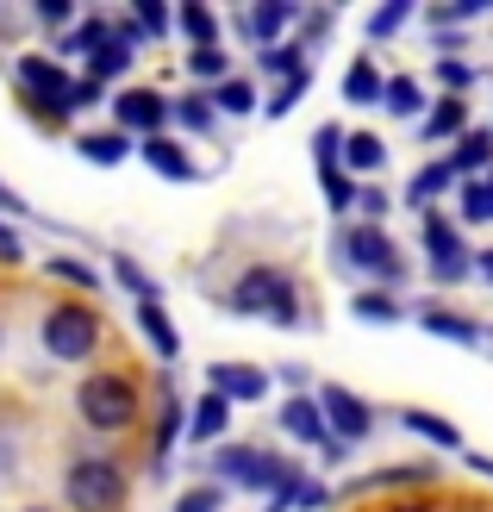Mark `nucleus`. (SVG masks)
I'll return each instance as SVG.
<instances>
[{"label":"nucleus","mask_w":493,"mask_h":512,"mask_svg":"<svg viewBox=\"0 0 493 512\" xmlns=\"http://www.w3.org/2000/svg\"><path fill=\"white\" fill-rule=\"evenodd\" d=\"M213 475H219V481H244V488L275 494L269 512H281V506H288V494L300 488V469H294V463H281V456H263V450H219V456H213Z\"/></svg>","instance_id":"f257e3e1"},{"label":"nucleus","mask_w":493,"mask_h":512,"mask_svg":"<svg viewBox=\"0 0 493 512\" xmlns=\"http://www.w3.org/2000/svg\"><path fill=\"white\" fill-rule=\"evenodd\" d=\"M294 300H300L294 281L281 275V269H269V263L244 269V281L231 288V306H238V313H263V319H275V325H300V306H294Z\"/></svg>","instance_id":"f03ea898"},{"label":"nucleus","mask_w":493,"mask_h":512,"mask_svg":"<svg viewBox=\"0 0 493 512\" xmlns=\"http://www.w3.org/2000/svg\"><path fill=\"white\" fill-rule=\"evenodd\" d=\"M75 406H82V425L94 431H125L138 419V388L125 375H88L82 394H75Z\"/></svg>","instance_id":"7ed1b4c3"},{"label":"nucleus","mask_w":493,"mask_h":512,"mask_svg":"<svg viewBox=\"0 0 493 512\" xmlns=\"http://www.w3.org/2000/svg\"><path fill=\"white\" fill-rule=\"evenodd\" d=\"M44 350L57 356V363H82V356L100 350V319L88 313L82 300L50 306V319H44Z\"/></svg>","instance_id":"20e7f679"},{"label":"nucleus","mask_w":493,"mask_h":512,"mask_svg":"<svg viewBox=\"0 0 493 512\" xmlns=\"http://www.w3.org/2000/svg\"><path fill=\"white\" fill-rule=\"evenodd\" d=\"M13 75H19L25 107H32V113H50V119L75 113V82L63 75V63H50V57H19Z\"/></svg>","instance_id":"39448f33"},{"label":"nucleus","mask_w":493,"mask_h":512,"mask_svg":"<svg viewBox=\"0 0 493 512\" xmlns=\"http://www.w3.org/2000/svg\"><path fill=\"white\" fill-rule=\"evenodd\" d=\"M69 500H75V512H119L125 469L107 463V456H82V463L69 469Z\"/></svg>","instance_id":"423d86ee"},{"label":"nucleus","mask_w":493,"mask_h":512,"mask_svg":"<svg viewBox=\"0 0 493 512\" xmlns=\"http://www.w3.org/2000/svg\"><path fill=\"white\" fill-rule=\"evenodd\" d=\"M113 119H119V132H125V138H132V132L163 138V125L175 119V100L157 94V88H125V94L113 100Z\"/></svg>","instance_id":"0eeeda50"},{"label":"nucleus","mask_w":493,"mask_h":512,"mask_svg":"<svg viewBox=\"0 0 493 512\" xmlns=\"http://www.w3.org/2000/svg\"><path fill=\"white\" fill-rule=\"evenodd\" d=\"M319 413H325V425H331V438L337 444H350V438H369V425H375V413H369V400H356L350 388H319Z\"/></svg>","instance_id":"6e6552de"},{"label":"nucleus","mask_w":493,"mask_h":512,"mask_svg":"<svg viewBox=\"0 0 493 512\" xmlns=\"http://www.w3.org/2000/svg\"><path fill=\"white\" fill-rule=\"evenodd\" d=\"M425 250H431V281H444V288H450V281L469 275V244L456 238L450 219H437V213L425 219Z\"/></svg>","instance_id":"1a4fd4ad"},{"label":"nucleus","mask_w":493,"mask_h":512,"mask_svg":"<svg viewBox=\"0 0 493 512\" xmlns=\"http://www.w3.org/2000/svg\"><path fill=\"white\" fill-rule=\"evenodd\" d=\"M344 256H350L356 269L381 275V281H400V275H406V263L394 256V244H387V232H381V225H356V232L344 238Z\"/></svg>","instance_id":"9d476101"},{"label":"nucleus","mask_w":493,"mask_h":512,"mask_svg":"<svg viewBox=\"0 0 493 512\" xmlns=\"http://www.w3.org/2000/svg\"><path fill=\"white\" fill-rule=\"evenodd\" d=\"M206 388L225 394V400H263L269 394V375L250 369V363H213V369H206Z\"/></svg>","instance_id":"9b49d317"},{"label":"nucleus","mask_w":493,"mask_h":512,"mask_svg":"<svg viewBox=\"0 0 493 512\" xmlns=\"http://www.w3.org/2000/svg\"><path fill=\"white\" fill-rule=\"evenodd\" d=\"M288 19H300V7H294V0H263V7H250V13H238V32L250 38V44H275V32H281V25H288Z\"/></svg>","instance_id":"f8f14e48"},{"label":"nucleus","mask_w":493,"mask_h":512,"mask_svg":"<svg viewBox=\"0 0 493 512\" xmlns=\"http://www.w3.org/2000/svg\"><path fill=\"white\" fill-rule=\"evenodd\" d=\"M281 425H288V438H300V444H319V450L337 444V438H331V425H325V413H319V400H306V394L281 406Z\"/></svg>","instance_id":"ddd939ff"},{"label":"nucleus","mask_w":493,"mask_h":512,"mask_svg":"<svg viewBox=\"0 0 493 512\" xmlns=\"http://www.w3.org/2000/svg\"><path fill=\"white\" fill-rule=\"evenodd\" d=\"M138 157L157 169V175H169V182H194V175H200L194 157H188V150H181L169 132H163V138H144V144H138Z\"/></svg>","instance_id":"4468645a"},{"label":"nucleus","mask_w":493,"mask_h":512,"mask_svg":"<svg viewBox=\"0 0 493 512\" xmlns=\"http://www.w3.org/2000/svg\"><path fill=\"white\" fill-rule=\"evenodd\" d=\"M225 425H231V400L206 388V400H194V413H188V438L213 444V438H225Z\"/></svg>","instance_id":"2eb2a0df"},{"label":"nucleus","mask_w":493,"mask_h":512,"mask_svg":"<svg viewBox=\"0 0 493 512\" xmlns=\"http://www.w3.org/2000/svg\"><path fill=\"white\" fill-rule=\"evenodd\" d=\"M450 169L462 182H475V169H493V132H462L450 150Z\"/></svg>","instance_id":"dca6fc26"},{"label":"nucleus","mask_w":493,"mask_h":512,"mask_svg":"<svg viewBox=\"0 0 493 512\" xmlns=\"http://www.w3.org/2000/svg\"><path fill=\"white\" fill-rule=\"evenodd\" d=\"M138 325H144V338L157 344V356H181V331L169 325L163 300H138Z\"/></svg>","instance_id":"f3484780"},{"label":"nucleus","mask_w":493,"mask_h":512,"mask_svg":"<svg viewBox=\"0 0 493 512\" xmlns=\"http://www.w3.org/2000/svg\"><path fill=\"white\" fill-rule=\"evenodd\" d=\"M381 69L369 63V57H356L350 69H344V100H356V107H381Z\"/></svg>","instance_id":"a211bd4d"},{"label":"nucleus","mask_w":493,"mask_h":512,"mask_svg":"<svg viewBox=\"0 0 493 512\" xmlns=\"http://www.w3.org/2000/svg\"><path fill=\"white\" fill-rule=\"evenodd\" d=\"M469 132V107H462V94L437 100V107L425 113V138H462Z\"/></svg>","instance_id":"6ab92c4d"},{"label":"nucleus","mask_w":493,"mask_h":512,"mask_svg":"<svg viewBox=\"0 0 493 512\" xmlns=\"http://www.w3.org/2000/svg\"><path fill=\"white\" fill-rule=\"evenodd\" d=\"M175 19H181V32L194 38V50H219V13H213V7H200V0H188V7H181Z\"/></svg>","instance_id":"aec40b11"},{"label":"nucleus","mask_w":493,"mask_h":512,"mask_svg":"<svg viewBox=\"0 0 493 512\" xmlns=\"http://www.w3.org/2000/svg\"><path fill=\"white\" fill-rule=\"evenodd\" d=\"M125 69H132V44H125V38H107V44H100L94 57H88V75H94L100 88H107L113 75H125Z\"/></svg>","instance_id":"412c9836"},{"label":"nucleus","mask_w":493,"mask_h":512,"mask_svg":"<svg viewBox=\"0 0 493 512\" xmlns=\"http://www.w3.org/2000/svg\"><path fill=\"white\" fill-rule=\"evenodd\" d=\"M75 150H82V157L88 163H125V157H132V138H125V132H88L82 144H75Z\"/></svg>","instance_id":"4be33fe9"},{"label":"nucleus","mask_w":493,"mask_h":512,"mask_svg":"<svg viewBox=\"0 0 493 512\" xmlns=\"http://www.w3.org/2000/svg\"><path fill=\"white\" fill-rule=\"evenodd\" d=\"M400 425L412 431V438H425V444H444V450H462V431L450 419H431V413H400Z\"/></svg>","instance_id":"5701e85b"},{"label":"nucleus","mask_w":493,"mask_h":512,"mask_svg":"<svg viewBox=\"0 0 493 512\" xmlns=\"http://www.w3.org/2000/svg\"><path fill=\"white\" fill-rule=\"evenodd\" d=\"M381 107L394 113V119H412V113L425 107V94H419V82H412V75H394V82L381 88Z\"/></svg>","instance_id":"b1692460"},{"label":"nucleus","mask_w":493,"mask_h":512,"mask_svg":"<svg viewBox=\"0 0 493 512\" xmlns=\"http://www.w3.org/2000/svg\"><path fill=\"white\" fill-rule=\"evenodd\" d=\"M344 163L369 175V169H381V163H387V144H381L375 132H350V138H344Z\"/></svg>","instance_id":"393cba45"},{"label":"nucleus","mask_w":493,"mask_h":512,"mask_svg":"<svg viewBox=\"0 0 493 512\" xmlns=\"http://www.w3.org/2000/svg\"><path fill=\"white\" fill-rule=\"evenodd\" d=\"M425 331H431V338H456V344H481V325L462 319V313H444V306L425 313Z\"/></svg>","instance_id":"a878e982"},{"label":"nucleus","mask_w":493,"mask_h":512,"mask_svg":"<svg viewBox=\"0 0 493 512\" xmlns=\"http://www.w3.org/2000/svg\"><path fill=\"white\" fill-rule=\"evenodd\" d=\"M350 306H356V319H375V325H394V319H406V306H400L394 294H381V288H369V294H356Z\"/></svg>","instance_id":"bb28decb"},{"label":"nucleus","mask_w":493,"mask_h":512,"mask_svg":"<svg viewBox=\"0 0 493 512\" xmlns=\"http://www.w3.org/2000/svg\"><path fill=\"white\" fill-rule=\"evenodd\" d=\"M175 119L188 125V132H213L219 107H213V94H181V100H175Z\"/></svg>","instance_id":"cd10ccee"},{"label":"nucleus","mask_w":493,"mask_h":512,"mask_svg":"<svg viewBox=\"0 0 493 512\" xmlns=\"http://www.w3.org/2000/svg\"><path fill=\"white\" fill-rule=\"evenodd\" d=\"M456 200H462V219H469V225H487L493 219V188L481 182V175H475V182H462Z\"/></svg>","instance_id":"c85d7f7f"},{"label":"nucleus","mask_w":493,"mask_h":512,"mask_svg":"<svg viewBox=\"0 0 493 512\" xmlns=\"http://www.w3.org/2000/svg\"><path fill=\"white\" fill-rule=\"evenodd\" d=\"M213 107H219V113H256V88L238 82V75H225V82L213 88Z\"/></svg>","instance_id":"c756f323"},{"label":"nucleus","mask_w":493,"mask_h":512,"mask_svg":"<svg viewBox=\"0 0 493 512\" xmlns=\"http://www.w3.org/2000/svg\"><path fill=\"white\" fill-rule=\"evenodd\" d=\"M175 431H181V400L163 394V425H157V444H150V469H163V450H175Z\"/></svg>","instance_id":"7c9ffc66"},{"label":"nucleus","mask_w":493,"mask_h":512,"mask_svg":"<svg viewBox=\"0 0 493 512\" xmlns=\"http://www.w3.org/2000/svg\"><path fill=\"white\" fill-rule=\"evenodd\" d=\"M256 63H263L269 75H281V82H288V75H300V69H306L300 44H269V50H256Z\"/></svg>","instance_id":"2f4dec72"},{"label":"nucleus","mask_w":493,"mask_h":512,"mask_svg":"<svg viewBox=\"0 0 493 512\" xmlns=\"http://www.w3.org/2000/svg\"><path fill=\"white\" fill-rule=\"evenodd\" d=\"M219 506H225V481H200L175 500V512H219Z\"/></svg>","instance_id":"473e14b6"},{"label":"nucleus","mask_w":493,"mask_h":512,"mask_svg":"<svg viewBox=\"0 0 493 512\" xmlns=\"http://www.w3.org/2000/svg\"><path fill=\"white\" fill-rule=\"evenodd\" d=\"M306 88H313V69H300V75H288V82H281V88L269 94V119H281V113H288V107H294V100H300Z\"/></svg>","instance_id":"72a5a7b5"},{"label":"nucleus","mask_w":493,"mask_h":512,"mask_svg":"<svg viewBox=\"0 0 493 512\" xmlns=\"http://www.w3.org/2000/svg\"><path fill=\"white\" fill-rule=\"evenodd\" d=\"M450 182H456V169H450V163H431V169H419V182H412L406 200H431V194H444Z\"/></svg>","instance_id":"f704fd0d"},{"label":"nucleus","mask_w":493,"mask_h":512,"mask_svg":"<svg viewBox=\"0 0 493 512\" xmlns=\"http://www.w3.org/2000/svg\"><path fill=\"white\" fill-rule=\"evenodd\" d=\"M313 157H319V169H337V163H344V132H337V125H319Z\"/></svg>","instance_id":"c9c22d12"},{"label":"nucleus","mask_w":493,"mask_h":512,"mask_svg":"<svg viewBox=\"0 0 493 512\" xmlns=\"http://www.w3.org/2000/svg\"><path fill=\"white\" fill-rule=\"evenodd\" d=\"M188 75H200V82H225V50H188Z\"/></svg>","instance_id":"e433bc0d"},{"label":"nucleus","mask_w":493,"mask_h":512,"mask_svg":"<svg viewBox=\"0 0 493 512\" xmlns=\"http://www.w3.org/2000/svg\"><path fill=\"white\" fill-rule=\"evenodd\" d=\"M406 19H412V0H387V7L369 19V32H375V38H387V32H400Z\"/></svg>","instance_id":"4c0bfd02"},{"label":"nucleus","mask_w":493,"mask_h":512,"mask_svg":"<svg viewBox=\"0 0 493 512\" xmlns=\"http://www.w3.org/2000/svg\"><path fill=\"white\" fill-rule=\"evenodd\" d=\"M50 275H63V281H75V288H94V269L88 263H75V256H50Z\"/></svg>","instance_id":"58836bf2"},{"label":"nucleus","mask_w":493,"mask_h":512,"mask_svg":"<svg viewBox=\"0 0 493 512\" xmlns=\"http://www.w3.org/2000/svg\"><path fill=\"white\" fill-rule=\"evenodd\" d=\"M113 269H119V281H125V288H132L138 300H163V294H157V288H150V281H144V269L132 263V256H119V263H113Z\"/></svg>","instance_id":"ea45409f"},{"label":"nucleus","mask_w":493,"mask_h":512,"mask_svg":"<svg viewBox=\"0 0 493 512\" xmlns=\"http://www.w3.org/2000/svg\"><path fill=\"white\" fill-rule=\"evenodd\" d=\"M331 500V488H325V481H300V488L288 494V506H300V512H319Z\"/></svg>","instance_id":"a19ab883"},{"label":"nucleus","mask_w":493,"mask_h":512,"mask_svg":"<svg viewBox=\"0 0 493 512\" xmlns=\"http://www.w3.org/2000/svg\"><path fill=\"white\" fill-rule=\"evenodd\" d=\"M437 82H444L450 94H462V88L475 82V75H469V63H462V57H444V63H437Z\"/></svg>","instance_id":"79ce46f5"},{"label":"nucleus","mask_w":493,"mask_h":512,"mask_svg":"<svg viewBox=\"0 0 493 512\" xmlns=\"http://www.w3.org/2000/svg\"><path fill=\"white\" fill-rule=\"evenodd\" d=\"M425 475H431L425 463H412V469H381V475L362 481V488H400V481H425Z\"/></svg>","instance_id":"37998d69"},{"label":"nucleus","mask_w":493,"mask_h":512,"mask_svg":"<svg viewBox=\"0 0 493 512\" xmlns=\"http://www.w3.org/2000/svg\"><path fill=\"white\" fill-rule=\"evenodd\" d=\"M138 25H144V32H169V13H163V0H138Z\"/></svg>","instance_id":"c03bdc74"},{"label":"nucleus","mask_w":493,"mask_h":512,"mask_svg":"<svg viewBox=\"0 0 493 512\" xmlns=\"http://www.w3.org/2000/svg\"><path fill=\"white\" fill-rule=\"evenodd\" d=\"M356 207H362V213H369V219H381L387 207H394V200H387L381 188H356Z\"/></svg>","instance_id":"a18cd8bd"},{"label":"nucleus","mask_w":493,"mask_h":512,"mask_svg":"<svg viewBox=\"0 0 493 512\" xmlns=\"http://www.w3.org/2000/svg\"><path fill=\"white\" fill-rule=\"evenodd\" d=\"M69 13H75L69 0H38V19H44V25H69Z\"/></svg>","instance_id":"49530a36"},{"label":"nucleus","mask_w":493,"mask_h":512,"mask_svg":"<svg viewBox=\"0 0 493 512\" xmlns=\"http://www.w3.org/2000/svg\"><path fill=\"white\" fill-rule=\"evenodd\" d=\"M94 100H100V82H94V75H82V82H75V107H94Z\"/></svg>","instance_id":"de8ad7c7"},{"label":"nucleus","mask_w":493,"mask_h":512,"mask_svg":"<svg viewBox=\"0 0 493 512\" xmlns=\"http://www.w3.org/2000/svg\"><path fill=\"white\" fill-rule=\"evenodd\" d=\"M0 263H19V238L7 232V225H0Z\"/></svg>","instance_id":"09e8293b"},{"label":"nucleus","mask_w":493,"mask_h":512,"mask_svg":"<svg viewBox=\"0 0 493 512\" xmlns=\"http://www.w3.org/2000/svg\"><path fill=\"white\" fill-rule=\"evenodd\" d=\"M0 207H7V213H25V200H19L13 188H0Z\"/></svg>","instance_id":"8fccbe9b"},{"label":"nucleus","mask_w":493,"mask_h":512,"mask_svg":"<svg viewBox=\"0 0 493 512\" xmlns=\"http://www.w3.org/2000/svg\"><path fill=\"white\" fill-rule=\"evenodd\" d=\"M469 463H475L481 475H493V456H481V450H469Z\"/></svg>","instance_id":"3c124183"},{"label":"nucleus","mask_w":493,"mask_h":512,"mask_svg":"<svg viewBox=\"0 0 493 512\" xmlns=\"http://www.w3.org/2000/svg\"><path fill=\"white\" fill-rule=\"evenodd\" d=\"M475 269H481V275L493 281V250H481V256H475Z\"/></svg>","instance_id":"603ef678"},{"label":"nucleus","mask_w":493,"mask_h":512,"mask_svg":"<svg viewBox=\"0 0 493 512\" xmlns=\"http://www.w3.org/2000/svg\"><path fill=\"white\" fill-rule=\"evenodd\" d=\"M394 512H425V506H394Z\"/></svg>","instance_id":"864d4df0"},{"label":"nucleus","mask_w":493,"mask_h":512,"mask_svg":"<svg viewBox=\"0 0 493 512\" xmlns=\"http://www.w3.org/2000/svg\"><path fill=\"white\" fill-rule=\"evenodd\" d=\"M25 512H50V506H25Z\"/></svg>","instance_id":"5fc2aeb1"},{"label":"nucleus","mask_w":493,"mask_h":512,"mask_svg":"<svg viewBox=\"0 0 493 512\" xmlns=\"http://www.w3.org/2000/svg\"><path fill=\"white\" fill-rule=\"evenodd\" d=\"M487 188H493V169H487Z\"/></svg>","instance_id":"6e6d98bb"}]
</instances>
